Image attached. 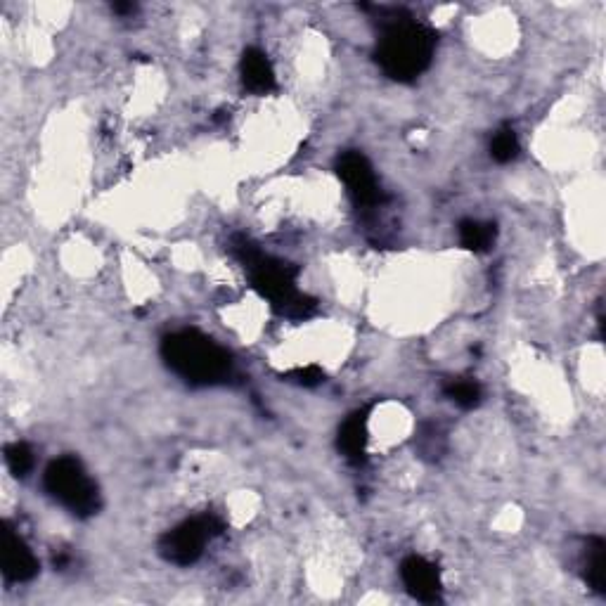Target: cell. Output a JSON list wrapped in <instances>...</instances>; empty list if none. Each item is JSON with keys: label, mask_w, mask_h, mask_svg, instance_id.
I'll return each instance as SVG.
<instances>
[{"label": "cell", "mask_w": 606, "mask_h": 606, "mask_svg": "<svg viewBox=\"0 0 606 606\" xmlns=\"http://www.w3.org/2000/svg\"><path fill=\"white\" fill-rule=\"evenodd\" d=\"M443 393H446V398H450V401L460 405L464 410L476 408L483 398L481 384L474 382V379H450V382L443 386Z\"/></svg>", "instance_id": "4fadbf2b"}, {"label": "cell", "mask_w": 606, "mask_h": 606, "mask_svg": "<svg viewBox=\"0 0 606 606\" xmlns=\"http://www.w3.org/2000/svg\"><path fill=\"white\" fill-rule=\"evenodd\" d=\"M292 382L301 384V386H318L320 382H325V375H322L320 367L315 365H308V367H299V370L289 372L287 375Z\"/></svg>", "instance_id": "2e32d148"}, {"label": "cell", "mask_w": 606, "mask_h": 606, "mask_svg": "<svg viewBox=\"0 0 606 606\" xmlns=\"http://www.w3.org/2000/svg\"><path fill=\"white\" fill-rule=\"evenodd\" d=\"M367 446V412H353L339 431V450L348 462L360 464L365 460Z\"/></svg>", "instance_id": "30bf717a"}, {"label": "cell", "mask_w": 606, "mask_h": 606, "mask_svg": "<svg viewBox=\"0 0 606 606\" xmlns=\"http://www.w3.org/2000/svg\"><path fill=\"white\" fill-rule=\"evenodd\" d=\"M221 531V519L214 517V514H204V517L183 521V524L176 526L159 540V552L166 562L190 566L202 557L204 545Z\"/></svg>", "instance_id": "5b68a950"}, {"label": "cell", "mask_w": 606, "mask_h": 606, "mask_svg": "<svg viewBox=\"0 0 606 606\" xmlns=\"http://www.w3.org/2000/svg\"><path fill=\"white\" fill-rule=\"evenodd\" d=\"M242 81L244 88L251 93L266 95L270 90H275V72L273 64H270L268 55L259 48L244 50L242 55Z\"/></svg>", "instance_id": "9c48e42d"}, {"label": "cell", "mask_w": 606, "mask_h": 606, "mask_svg": "<svg viewBox=\"0 0 606 606\" xmlns=\"http://www.w3.org/2000/svg\"><path fill=\"white\" fill-rule=\"evenodd\" d=\"M232 254L244 263V268L251 275V285H254L256 292L273 303L277 313L287 315L292 320H303L315 313V308H318L315 299L296 289L299 270L294 266L270 259V256L256 249V244H251L247 237H235Z\"/></svg>", "instance_id": "6da1fadb"}, {"label": "cell", "mask_w": 606, "mask_h": 606, "mask_svg": "<svg viewBox=\"0 0 606 606\" xmlns=\"http://www.w3.org/2000/svg\"><path fill=\"white\" fill-rule=\"evenodd\" d=\"M457 232H460L462 247L469 251H488L493 247L495 235H498V230H495L493 223L476 221V218H467V221H462Z\"/></svg>", "instance_id": "7c38bea8"}, {"label": "cell", "mask_w": 606, "mask_h": 606, "mask_svg": "<svg viewBox=\"0 0 606 606\" xmlns=\"http://www.w3.org/2000/svg\"><path fill=\"white\" fill-rule=\"evenodd\" d=\"M337 173L344 180L351 197L358 206H377L382 202V190H379L377 176L365 154L344 152L337 159Z\"/></svg>", "instance_id": "8992f818"}, {"label": "cell", "mask_w": 606, "mask_h": 606, "mask_svg": "<svg viewBox=\"0 0 606 606\" xmlns=\"http://www.w3.org/2000/svg\"><path fill=\"white\" fill-rule=\"evenodd\" d=\"M45 491L60 500L69 512L79 517H90L100 509L98 486L83 472L81 462L74 457H57L48 464L43 474Z\"/></svg>", "instance_id": "277c9868"}, {"label": "cell", "mask_w": 606, "mask_h": 606, "mask_svg": "<svg viewBox=\"0 0 606 606\" xmlns=\"http://www.w3.org/2000/svg\"><path fill=\"white\" fill-rule=\"evenodd\" d=\"M5 462H8V469L17 479H24L34 469V450L27 443H10L5 448Z\"/></svg>", "instance_id": "5bb4252c"}, {"label": "cell", "mask_w": 606, "mask_h": 606, "mask_svg": "<svg viewBox=\"0 0 606 606\" xmlns=\"http://www.w3.org/2000/svg\"><path fill=\"white\" fill-rule=\"evenodd\" d=\"M585 583L599 595L606 592V543L597 535L585 545Z\"/></svg>", "instance_id": "8fae6325"}, {"label": "cell", "mask_w": 606, "mask_h": 606, "mask_svg": "<svg viewBox=\"0 0 606 606\" xmlns=\"http://www.w3.org/2000/svg\"><path fill=\"white\" fill-rule=\"evenodd\" d=\"M161 358L178 377L197 386L221 384L232 375L230 353L197 330H180L164 337Z\"/></svg>", "instance_id": "3957f363"}, {"label": "cell", "mask_w": 606, "mask_h": 606, "mask_svg": "<svg viewBox=\"0 0 606 606\" xmlns=\"http://www.w3.org/2000/svg\"><path fill=\"white\" fill-rule=\"evenodd\" d=\"M401 578H403V585L408 588V592L417 599V602H422V604L441 602V595H443L441 576H438V569L429 562V559L417 557V554L403 559Z\"/></svg>", "instance_id": "52a82bcc"}, {"label": "cell", "mask_w": 606, "mask_h": 606, "mask_svg": "<svg viewBox=\"0 0 606 606\" xmlns=\"http://www.w3.org/2000/svg\"><path fill=\"white\" fill-rule=\"evenodd\" d=\"M116 12H133L135 5H114Z\"/></svg>", "instance_id": "e0dca14e"}, {"label": "cell", "mask_w": 606, "mask_h": 606, "mask_svg": "<svg viewBox=\"0 0 606 606\" xmlns=\"http://www.w3.org/2000/svg\"><path fill=\"white\" fill-rule=\"evenodd\" d=\"M436 48V34L417 19L391 17L379 36L375 60L393 81H415L429 69Z\"/></svg>", "instance_id": "7a4b0ae2"}, {"label": "cell", "mask_w": 606, "mask_h": 606, "mask_svg": "<svg viewBox=\"0 0 606 606\" xmlns=\"http://www.w3.org/2000/svg\"><path fill=\"white\" fill-rule=\"evenodd\" d=\"M0 557H3V576L10 583H29L31 578H36L38 562L34 552L29 550V545L10 526H3Z\"/></svg>", "instance_id": "ba28073f"}, {"label": "cell", "mask_w": 606, "mask_h": 606, "mask_svg": "<svg viewBox=\"0 0 606 606\" xmlns=\"http://www.w3.org/2000/svg\"><path fill=\"white\" fill-rule=\"evenodd\" d=\"M519 154V138L512 128H500L491 140V157L498 164H509Z\"/></svg>", "instance_id": "9a60e30c"}]
</instances>
